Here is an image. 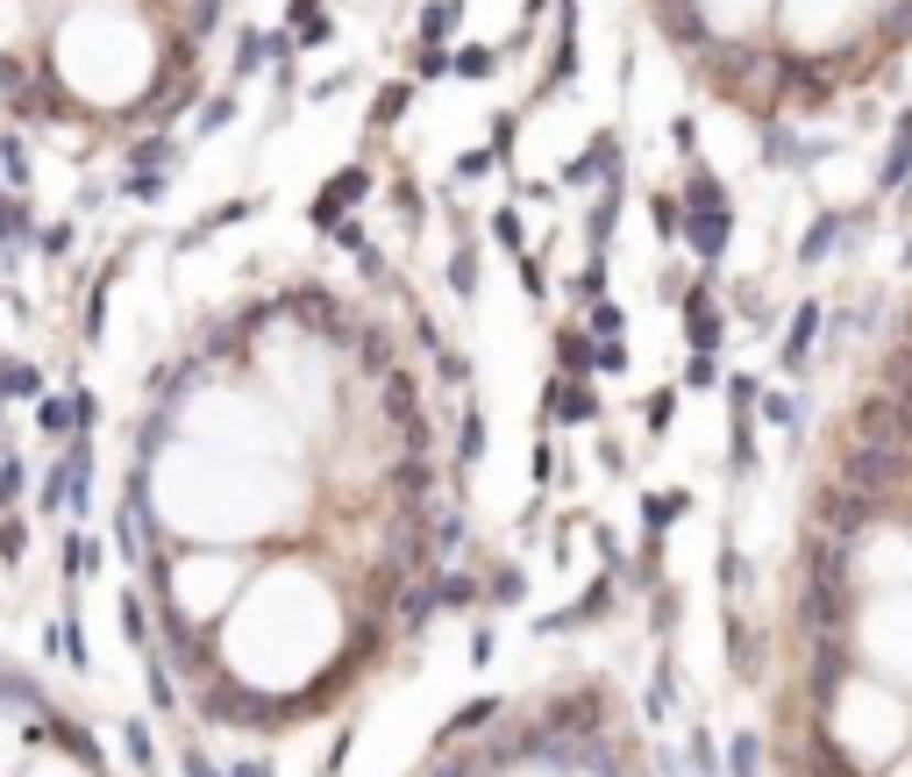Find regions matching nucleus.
<instances>
[{"label":"nucleus","mask_w":912,"mask_h":777,"mask_svg":"<svg viewBox=\"0 0 912 777\" xmlns=\"http://www.w3.org/2000/svg\"><path fill=\"white\" fill-rule=\"evenodd\" d=\"M671 414H677V400H671V392H656V400H649V429H671Z\"/></svg>","instance_id":"4468645a"},{"label":"nucleus","mask_w":912,"mask_h":777,"mask_svg":"<svg viewBox=\"0 0 912 777\" xmlns=\"http://www.w3.org/2000/svg\"><path fill=\"white\" fill-rule=\"evenodd\" d=\"M819 322H827V314H819V300H805V307L792 314V335H784V349H778L784 371H805V364H813V335H819Z\"/></svg>","instance_id":"9d476101"},{"label":"nucleus","mask_w":912,"mask_h":777,"mask_svg":"<svg viewBox=\"0 0 912 777\" xmlns=\"http://www.w3.org/2000/svg\"><path fill=\"white\" fill-rule=\"evenodd\" d=\"M905 179H912V108L891 121V150H884V164H877V201L905 193Z\"/></svg>","instance_id":"0eeeda50"},{"label":"nucleus","mask_w":912,"mask_h":777,"mask_svg":"<svg viewBox=\"0 0 912 777\" xmlns=\"http://www.w3.org/2000/svg\"><path fill=\"white\" fill-rule=\"evenodd\" d=\"M343 643V600L322 571L307 563H271L257 585H242V600L228 606V635H221V663L228 684L264 699L271 684H300L314 678Z\"/></svg>","instance_id":"f03ea898"},{"label":"nucleus","mask_w":912,"mask_h":777,"mask_svg":"<svg viewBox=\"0 0 912 777\" xmlns=\"http://www.w3.org/2000/svg\"><path fill=\"white\" fill-rule=\"evenodd\" d=\"M727 770H735V777H763V735H735V749H727Z\"/></svg>","instance_id":"f8f14e48"},{"label":"nucleus","mask_w":912,"mask_h":777,"mask_svg":"<svg viewBox=\"0 0 912 777\" xmlns=\"http://www.w3.org/2000/svg\"><path fill=\"white\" fill-rule=\"evenodd\" d=\"M43 51H51L57 94L79 108H129L164 72L158 29L135 0H65L57 22L43 29Z\"/></svg>","instance_id":"7ed1b4c3"},{"label":"nucleus","mask_w":912,"mask_h":777,"mask_svg":"<svg viewBox=\"0 0 912 777\" xmlns=\"http://www.w3.org/2000/svg\"><path fill=\"white\" fill-rule=\"evenodd\" d=\"M848 228H856V215H819V222L799 236V265H805V271H813V265H827V257L848 242Z\"/></svg>","instance_id":"1a4fd4ad"},{"label":"nucleus","mask_w":912,"mask_h":777,"mask_svg":"<svg viewBox=\"0 0 912 777\" xmlns=\"http://www.w3.org/2000/svg\"><path fill=\"white\" fill-rule=\"evenodd\" d=\"M684 322H692V349H698V357H713V349H720V328L727 322H720V300H713L706 279L684 293Z\"/></svg>","instance_id":"6e6552de"},{"label":"nucleus","mask_w":912,"mask_h":777,"mask_svg":"<svg viewBox=\"0 0 912 777\" xmlns=\"http://www.w3.org/2000/svg\"><path fill=\"white\" fill-rule=\"evenodd\" d=\"M805 678H813V706L827 713L848 684V635H813V670Z\"/></svg>","instance_id":"423d86ee"},{"label":"nucleus","mask_w":912,"mask_h":777,"mask_svg":"<svg viewBox=\"0 0 912 777\" xmlns=\"http://www.w3.org/2000/svg\"><path fill=\"white\" fill-rule=\"evenodd\" d=\"M756 414H763L770 429H792V435H799V421H805V400H792V392H756Z\"/></svg>","instance_id":"9b49d317"},{"label":"nucleus","mask_w":912,"mask_h":777,"mask_svg":"<svg viewBox=\"0 0 912 777\" xmlns=\"http://www.w3.org/2000/svg\"><path fill=\"white\" fill-rule=\"evenodd\" d=\"M242 585H250V563L236 550H221V542H200L193 557H178L172 571H164V628L186 635V628L221 620L228 606L242 600Z\"/></svg>","instance_id":"39448f33"},{"label":"nucleus","mask_w":912,"mask_h":777,"mask_svg":"<svg viewBox=\"0 0 912 777\" xmlns=\"http://www.w3.org/2000/svg\"><path fill=\"white\" fill-rule=\"evenodd\" d=\"M150 514L186 542H257L300 514V478H285L279 456H236L178 435L172 450L150 456Z\"/></svg>","instance_id":"f257e3e1"},{"label":"nucleus","mask_w":912,"mask_h":777,"mask_svg":"<svg viewBox=\"0 0 912 777\" xmlns=\"http://www.w3.org/2000/svg\"><path fill=\"white\" fill-rule=\"evenodd\" d=\"M684 507H692L684 493H649V499H642V514H649V536H656V528H671Z\"/></svg>","instance_id":"ddd939ff"},{"label":"nucleus","mask_w":912,"mask_h":777,"mask_svg":"<svg viewBox=\"0 0 912 777\" xmlns=\"http://www.w3.org/2000/svg\"><path fill=\"white\" fill-rule=\"evenodd\" d=\"M178 435L207 450H236V456H293V421L271 392H250V386H200L186 392V414H178Z\"/></svg>","instance_id":"20e7f679"}]
</instances>
